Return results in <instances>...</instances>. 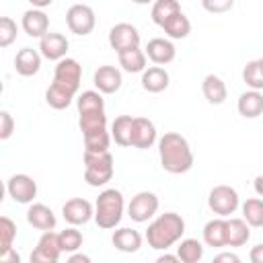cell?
Segmentation results:
<instances>
[{
  "instance_id": "obj_3",
  "label": "cell",
  "mask_w": 263,
  "mask_h": 263,
  "mask_svg": "<svg viewBox=\"0 0 263 263\" xmlns=\"http://www.w3.org/2000/svg\"><path fill=\"white\" fill-rule=\"evenodd\" d=\"M185 234V220L177 212H164L148 224L146 240L156 251H166L177 245Z\"/></svg>"
},
{
  "instance_id": "obj_44",
  "label": "cell",
  "mask_w": 263,
  "mask_h": 263,
  "mask_svg": "<svg viewBox=\"0 0 263 263\" xmlns=\"http://www.w3.org/2000/svg\"><path fill=\"white\" fill-rule=\"evenodd\" d=\"M68 261H70V263H90V257H88V255H80V253H76V255H70Z\"/></svg>"
},
{
  "instance_id": "obj_25",
  "label": "cell",
  "mask_w": 263,
  "mask_h": 263,
  "mask_svg": "<svg viewBox=\"0 0 263 263\" xmlns=\"http://www.w3.org/2000/svg\"><path fill=\"white\" fill-rule=\"evenodd\" d=\"M203 242L208 247H214V249L226 247V220L222 216L210 220L203 226Z\"/></svg>"
},
{
  "instance_id": "obj_4",
  "label": "cell",
  "mask_w": 263,
  "mask_h": 263,
  "mask_svg": "<svg viewBox=\"0 0 263 263\" xmlns=\"http://www.w3.org/2000/svg\"><path fill=\"white\" fill-rule=\"evenodd\" d=\"M123 210H125V199H123V193L119 189L101 191L97 201H95V222H97V226L103 228V230L115 228L123 218Z\"/></svg>"
},
{
  "instance_id": "obj_14",
  "label": "cell",
  "mask_w": 263,
  "mask_h": 263,
  "mask_svg": "<svg viewBox=\"0 0 263 263\" xmlns=\"http://www.w3.org/2000/svg\"><path fill=\"white\" fill-rule=\"evenodd\" d=\"M144 51H146L148 60H150L152 64H156V66H166V64H171V62L175 60V55H177L175 43H173L171 39H164V37H154V39H150Z\"/></svg>"
},
{
  "instance_id": "obj_6",
  "label": "cell",
  "mask_w": 263,
  "mask_h": 263,
  "mask_svg": "<svg viewBox=\"0 0 263 263\" xmlns=\"http://www.w3.org/2000/svg\"><path fill=\"white\" fill-rule=\"evenodd\" d=\"M208 205L214 214L222 216V218H228L230 214H234L240 205V197L236 193L234 187L230 185H216L212 187L210 195H208Z\"/></svg>"
},
{
  "instance_id": "obj_35",
  "label": "cell",
  "mask_w": 263,
  "mask_h": 263,
  "mask_svg": "<svg viewBox=\"0 0 263 263\" xmlns=\"http://www.w3.org/2000/svg\"><path fill=\"white\" fill-rule=\"evenodd\" d=\"M78 125L82 134L88 132H97V129H105L107 127V115L105 111H90V113H78Z\"/></svg>"
},
{
  "instance_id": "obj_17",
  "label": "cell",
  "mask_w": 263,
  "mask_h": 263,
  "mask_svg": "<svg viewBox=\"0 0 263 263\" xmlns=\"http://www.w3.org/2000/svg\"><path fill=\"white\" fill-rule=\"evenodd\" d=\"M21 27L29 37L41 39L45 33H49V16L43 12V8H29L23 12Z\"/></svg>"
},
{
  "instance_id": "obj_20",
  "label": "cell",
  "mask_w": 263,
  "mask_h": 263,
  "mask_svg": "<svg viewBox=\"0 0 263 263\" xmlns=\"http://www.w3.org/2000/svg\"><path fill=\"white\" fill-rule=\"evenodd\" d=\"M171 82L168 72L162 66H150L142 72V88L146 92H162Z\"/></svg>"
},
{
  "instance_id": "obj_34",
  "label": "cell",
  "mask_w": 263,
  "mask_h": 263,
  "mask_svg": "<svg viewBox=\"0 0 263 263\" xmlns=\"http://www.w3.org/2000/svg\"><path fill=\"white\" fill-rule=\"evenodd\" d=\"M242 218L249 222V226L261 228L263 226V199H259V197L247 199L242 203Z\"/></svg>"
},
{
  "instance_id": "obj_40",
  "label": "cell",
  "mask_w": 263,
  "mask_h": 263,
  "mask_svg": "<svg viewBox=\"0 0 263 263\" xmlns=\"http://www.w3.org/2000/svg\"><path fill=\"white\" fill-rule=\"evenodd\" d=\"M14 132V119L8 111H0V140H8Z\"/></svg>"
},
{
  "instance_id": "obj_45",
  "label": "cell",
  "mask_w": 263,
  "mask_h": 263,
  "mask_svg": "<svg viewBox=\"0 0 263 263\" xmlns=\"http://www.w3.org/2000/svg\"><path fill=\"white\" fill-rule=\"evenodd\" d=\"M156 261H158V263H177V261H181V259H179V255H166V253H164V255H160Z\"/></svg>"
},
{
  "instance_id": "obj_26",
  "label": "cell",
  "mask_w": 263,
  "mask_h": 263,
  "mask_svg": "<svg viewBox=\"0 0 263 263\" xmlns=\"http://www.w3.org/2000/svg\"><path fill=\"white\" fill-rule=\"evenodd\" d=\"M117 58H119V66H121L125 72H129V74H138V72H144V70H146V60H148V55H146V51L140 49V47L125 49V51L117 53Z\"/></svg>"
},
{
  "instance_id": "obj_11",
  "label": "cell",
  "mask_w": 263,
  "mask_h": 263,
  "mask_svg": "<svg viewBox=\"0 0 263 263\" xmlns=\"http://www.w3.org/2000/svg\"><path fill=\"white\" fill-rule=\"evenodd\" d=\"M6 191L16 203H31L37 197V181L25 173H18L6 181Z\"/></svg>"
},
{
  "instance_id": "obj_21",
  "label": "cell",
  "mask_w": 263,
  "mask_h": 263,
  "mask_svg": "<svg viewBox=\"0 0 263 263\" xmlns=\"http://www.w3.org/2000/svg\"><path fill=\"white\" fill-rule=\"evenodd\" d=\"M251 238V226L245 218L226 220V247H242Z\"/></svg>"
},
{
  "instance_id": "obj_16",
  "label": "cell",
  "mask_w": 263,
  "mask_h": 263,
  "mask_svg": "<svg viewBox=\"0 0 263 263\" xmlns=\"http://www.w3.org/2000/svg\"><path fill=\"white\" fill-rule=\"evenodd\" d=\"M92 82H95V86H97L99 92H103V95H113V92H117V90L121 88V82H123V80H121V72H119L115 66L105 64V66H99V68L95 70Z\"/></svg>"
},
{
  "instance_id": "obj_41",
  "label": "cell",
  "mask_w": 263,
  "mask_h": 263,
  "mask_svg": "<svg viewBox=\"0 0 263 263\" xmlns=\"http://www.w3.org/2000/svg\"><path fill=\"white\" fill-rule=\"evenodd\" d=\"M0 261H2V263H18V261H21V257H18V253H16V251H14V247H12V249H8L6 253H2V255H0Z\"/></svg>"
},
{
  "instance_id": "obj_37",
  "label": "cell",
  "mask_w": 263,
  "mask_h": 263,
  "mask_svg": "<svg viewBox=\"0 0 263 263\" xmlns=\"http://www.w3.org/2000/svg\"><path fill=\"white\" fill-rule=\"evenodd\" d=\"M14 238H16V224L8 216H2L0 218V255L12 249Z\"/></svg>"
},
{
  "instance_id": "obj_15",
  "label": "cell",
  "mask_w": 263,
  "mask_h": 263,
  "mask_svg": "<svg viewBox=\"0 0 263 263\" xmlns=\"http://www.w3.org/2000/svg\"><path fill=\"white\" fill-rule=\"evenodd\" d=\"M156 125L148 117H134L132 127V146L138 150H148L156 142Z\"/></svg>"
},
{
  "instance_id": "obj_28",
  "label": "cell",
  "mask_w": 263,
  "mask_h": 263,
  "mask_svg": "<svg viewBox=\"0 0 263 263\" xmlns=\"http://www.w3.org/2000/svg\"><path fill=\"white\" fill-rule=\"evenodd\" d=\"M162 29H164V33H166L171 39H185V37L191 33V23H189V18L183 14V10H179V12H175L171 18L164 21Z\"/></svg>"
},
{
  "instance_id": "obj_22",
  "label": "cell",
  "mask_w": 263,
  "mask_h": 263,
  "mask_svg": "<svg viewBox=\"0 0 263 263\" xmlns=\"http://www.w3.org/2000/svg\"><path fill=\"white\" fill-rule=\"evenodd\" d=\"M236 109L238 113L245 117V119H255L263 113V95L259 90H245L240 97H238V103H236Z\"/></svg>"
},
{
  "instance_id": "obj_36",
  "label": "cell",
  "mask_w": 263,
  "mask_h": 263,
  "mask_svg": "<svg viewBox=\"0 0 263 263\" xmlns=\"http://www.w3.org/2000/svg\"><path fill=\"white\" fill-rule=\"evenodd\" d=\"M60 245H62L64 253H76L82 247V232L70 224L68 228H64L60 232Z\"/></svg>"
},
{
  "instance_id": "obj_43",
  "label": "cell",
  "mask_w": 263,
  "mask_h": 263,
  "mask_svg": "<svg viewBox=\"0 0 263 263\" xmlns=\"http://www.w3.org/2000/svg\"><path fill=\"white\" fill-rule=\"evenodd\" d=\"M214 261H230V263H238L240 261V257L238 255H234V253H220V255H216L214 257Z\"/></svg>"
},
{
  "instance_id": "obj_38",
  "label": "cell",
  "mask_w": 263,
  "mask_h": 263,
  "mask_svg": "<svg viewBox=\"0 0 263 263\" xmlns=\"http://www.w3.org/2000/svg\"><path fill=\"white\" fill-rule=\"evenodd\" d=\"M14 39H16V23L10 16H2L0 18V47L12 45Z\"/></svg>"
},
{
  "instance_id": "obj_33",
  "label": "cell",
  "mask_w": 263,
  "mask_h": 263,
  "mask_svg": "<svg viewBox=\"0 0 263 263\" xmlns=\"http://www.w3.org/2000/svg\"><path fill=\"white\" fill-rule=\"evenodd\" d=\"M103 92L99 90H84L78 99H76V107L78 113H90V111H105V101L101 97Z\"/></svg>"
},
{
  "instance_id": "obj_30",
  "label": "cell",
  "mask_w": 263,
  "mask_h": 263,
  "mask_svg": "<svg viewBox=\"0 0 263 263\" xmlns=\"http://www.w3.org/2000/svg\"><path fill=\"white\" fill-rule=\"evenodd\" d=\"M177 255L183 263H197L203 257V245L197 238H183L177 247Z\"/></svg>"
},
{
  "instance_id": "obj_39",
  "label": "cell",
  "mask_w": 263,
  "mask_h": 263,
  "mask_svg": "<svg viewBox=\"0 0 263 263\" xmlns=\"http://www.w3.org/2000/svg\"><path fill=\"white\" fill-rule=\"evenodd\" d=\"M201 6L210 14H224V12L232 10L234 0H201Z\"/></svg>"
},
{
  "instance_id": "obj_49",
  "label": "cell",
  "mask_w": 263,
  "mask_h": 263,
  "mask_svg": "<svg viewBox=\"0 0 263 263\" xmlns=\"http://www.w3.org/2000/svg\"><path fill=\"white\" fill-rule=\"evenodd\" d=\"M261 62H263V58H261Z\"/></svg>"
},
{
  "instance_id": "obj_24",
  "label": "cell",
  "mask_w": 263,
  "mask_h": 263,
  "mask_svg": "<svg viewBox=\"0 0 263 263\" xmlns=\"http://www.w3.org/2000/svg\"><path fill=\"white\" fill-rule=\"evenodd\" d=\"M111 242L121 253H136L142 247V234L134 228H119L113 232Z\"/></svg>"
},
{
  "instance_id": "obj_1",
  "label": "cell",
  "mask_w": 263,
  "mask_h": 263,
  "mask_svg": "<svg viewBox=\"0 0 263 263\" xmlns=\"http://www.w3.org/2000/svg\"><path fill=\"white\" fill-rule=\"evenodd\" d=\"M80 80H82V66L74 58L60 60L53 70V82L45 90V103L55 111L70 107L72 99L80 88Z\"/></svg>"
},
{
  "instance_id": "obj_32",
  "label": "cell",
  "mask_w": 263,
  "mask_h": 263,
  "mask_svg": "<svg viewBox=\"0 0 263 263\" xmlns=\"http://www.w3.org/2000/svg\"><path fill=\"white\" fill-rule=\"evenodd\" d=\"M242 80L249 88L263 90V62H261V58L247 62V66L242 68Z\"/></svg>"
},
{
  "instance_id": "obj_29",
  "label": "cell",
  "mask_w": 263,
  "mask_h": 263,
  "mask_svg": "<svg viewBox=\"0 0 263 263\" xmlns=\"http://www.w3.org/2000/svg\"><path fill=\"white\" fill-rule=\"evenodd\" d=\"M84 138V152H107L109 144H111V132L105 129H97V132H88L82 134Z\"/></svg>"
},
{
  "instance_id": "obj_8",
  "label": "cell",
  "mask_w": 263,
  "mask_h": 263,
  "mask_svg": "<svg viewBox=\"0 0 263 263\" xmlns=\"http://www.w3.org/2000/svg\"><path fill=\"white\" fill-rule=\"evenodd\" d=\"M158 205H160V201H158V195L156 193H152V191H140L127 203V216L134 222L142 224V222H148L158 212Z\"/></svg>"
},
{
  "instance_id": "obj_9",
  "label": "cell",
  "mask_w": 263,
  "mask_h": 263,
  "mask_svg": "<svg viewBox=\"0 0 263 263\" xmlns=\"http://www.w3.org/2000/svg\"><path fill=\"white\" fill-rule=\"evenodd\" d=\"M62 253L64 251L60 245V234L53 230H45L31 253V263H55L60 261Z\"/></svg>"
},
{
  "instance_id": "obj_19",
  "label": "cell",
  "mask_w": 263,
  "mask_h": 263,
  "mask_svg": "<svg viewBox=\"0 0 263 263\" xmlns=\"http://www.w3.org/2000/svg\"><path fill=\"white\" fill-rule=\"evenodd\" d=\"M27 222H29L33 228L41 230V232H45V230H53L55 224H58L53 210L47 208L45 203H31L29 210H27Z\"/></svg>"
},
{
  "instance_id": "obj_48",
  "label": "cell",
  "mask_w": 263,
  "mask_h": 263,
  "mask_svg": "<svg viewBox=\"0 0 263 263\" xmlns=\"http://www.w3.org/2000/svg\"><path fill=\"white\" fill-rule=\"evenodd\" d=\"M134 4H150V2H154V0H132Z\"/></svg>"
},
{
  "instance_id": "obj_7",
  "label": "cell",
  "mask_w": 263,
  "mask_h": 263,
  "mask_svg": "<svg viewBox=\"0 0 263 263\" xmlns=\"http://www.w3.org/2000/svg\"><path fill=\"white\" fill-rule=\"evenodd\" d=\"M66 23H68V29L74 35L86 37V35L92 33V29L97 25V16H95V10L88 4H72L66 12Z\"/></svg>"
},
{
  "instance_id": "obj_10",
  "label": "cell",
  "mask_w": 263,
  "mask_h": 263,
  "mask_svg": "<svg viewBox=\"0 0 263 263\" xmlns=\"http://www.w3.org/2000/svg\"><path fill=\"white\" fill-rule=\"evenodd\" d=\"M109 45L117 53H121L125 49L140 47V31L129 23H117L109 31Z\"/></svg>"
},
{
  "instance_id": "obj_27",
  "label": "cell",
  "mask_w": 263,
  "mask_h": 263,
  "mask_svg": "<svg viewBox=\"0 0 263 263\" xmlns=\"http://www.w3.org/2000/svg\"><path fill=\"white\" fill-rule=\"evenodd\" d=\"M132 127H134V117L132 115H119L111 123V138L115 140L117 146H132Z\"/></svg>"
},
{
  "instance_id": "obj_46",
  "label": "cell",
  "mask_w": 263,
  "mask_h": 263,
  "mask_svg": "<svg viewBox=\"0 0 263 263\" xmlns=\"http://www.w3.org/2000/svg\"><path fill=\"white\" fill-rule=\"evenodd\" d=\"M253 187H255V193H257L259 197H263V175L255 177V183H253Z\"/></svg>"
},
{
  "instance_id": "obj_42",
  "label": "cell",
  "mask_w": 263,
  "mask_h": 263,
  "mask_svg": "<svg viewBox=\"0 0 263 263\" xmlns=\"http://www.w3.org/2000/svg\"><path fill=\"white\" fill-rule=\"evenodd\" d=\"M249 259H251L253 263H263V242H261V245H255V247L251 249Z\"/></svg>"
},
{
  "instance_id": "obj_18",
  "label": "cell",
  "mask_w": 263,
  "mask_h": 263,
  "mask_svg": "<svg viewBox=\"0 0 263 263\" xmlns=\"http://www.w3.org/2000/svg\"><path fill=\"white\" fill-rule=\"evenodd\" d=\"M41 58H43L41 51H37L33 47L18 49L16 55H14V70H16V74H21L25 78L35 76L39 72V68H41Z\"/></svg>"
},
{
  "instance_id": "obj_12",
  "label": "cell",
  "mask_w": 263,
  "mask_h": 263,
  "mask_svg": "<svg viewBox=\"0 0 263 263\" xmlns=\"http://www.w3.org/2000/svg\"><path fill=\"white\" fill-rule=\"evenodd\" d=\"M62 216L72 226H82L95 218V205L84 197H72L62 205Z\"/></svg>"
},
{
  "instance_id": "obj_47",
  "label": "cell",
  "mask_w": 263,
  "mask_h": 263,
  "mask_svg": "<svg viewBox=\"0 0 263 263\" xmlns=\"http://www.w3.org/2000/svg\"><path fill=\"white\" fill-rule=\"evenodd\" d=\"M51 2L53 0H29V4L33 8H47V6H51Z\"/></svg>"
},
{
  "instance_id": "obj_13",
  "label": "cell",
  "mask_w": 263,
  "mask_h": 263,
  "mask_svg": "<svg viewBox=\"0 0 263 263\" xmlns=\"http://www.w3.org/2000/svg\"><path fill=\"white\" fill-rule=\"evenodd\" d=\"M68 39L66 35L62 33H45L41 39H39V51L45 60H51V62H60L66 58L68 53Z\"/></svg>"
},
{
  "instance_id": "obj_23",
  "label": "cell",
  "mask_w": 263,
  "mask_h": 263,
  "mask_svg": "<svg viewBox=\"0 0 263 263\" xmlns=\"http://www.w3.org/2000/svg\"><path fill=\"white\" fill-rule=\"evenodd\" d=\"M201 92H203V97H205V101L210 105H222L226 101V97H228V90H226L224 80L220 76H216V74H208L203 78Z\"/></svg>"
},
{
  "instance_id": "obj_2",
  "label": "cell",
  "mask_w": 263,
  "mask_h": 263,
  "mask_svg": "<svg viewBox=\"0 0 263 263\" xmlns=\"http://www.w3.org/2000/svg\"><path fill=\"white\" fill-rule=\"evenodd\" d=\"M160 166L171 175H183L193 166V152L185 136L177 132H166L158 140Z\"/></svg>"
},
{
  "instance_id": "obj_31",
  "label": "cell",
  "mask_w": 263,
  "mask_h": 263,
  "mask_svg": "<svg viewBox=\"0 0 263 263\" xmlns=\"http://www.w3.org/2000/svg\"><path fill=\"white\" fill-rule=\"evenodd\" d=\"M179 10H181L179 0H154V2H152V12H150V16H152V21H154L158 27H162L164 21L171 18V16H173L175 12H179Z\"/></svg>"
},
{
  "instance_id": "obj_5",
  "label": "cell",
  "mask_w": 263,
  "mask_h": 263,
  "mask_svg": "<svg viewBox=\"0 0 263 263\" xmlns=\"http://www.w3.org/2000/svg\"><path fill=\"white\" fill-rule=\"evenodd\" d=\"M113 179L111 152H84V181L90 187H103Z\"/></svg>"
}]
</instances>
